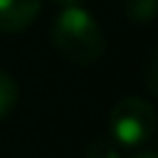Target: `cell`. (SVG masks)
<instances>
[{"mask_svg":"<svg viewBox=\"0 0 158 158\" xmlns=\"http://www.w3.org/2000/svg\"><path fill=\"white\" fill-rule=\"evenodd\" d=\"M118 144L114 139H105V137H98L89 144L86 149V158H123L121 151H118Z\"/></svg>","mask_w":158,"mask_h":158,"instance_id":"obj_6","label":"cell"},{"mask_svg":"<svg viewBox=\"0 0 158 158\" xmlns=\"http://www.w3.org/2000/svg\"><path fill=\"white\" fill-rule=\"evenodd\" d=\"M128 158H158L153 151H135V153H130Z\"/></svg>","mask_w":158,"mask_h":158,"instance_id":"obj_8","label":"cell"},{"mask_svg":"<svg viewBox=\"0 0 158 158\" xmlns=\"http://www.w3.org/2000/svg\"><path fill=\"white\" fill-rule=\"evenodd\" d=\"M51 42L63 58L77 65H93L105 54V35L98 21L79 5L63 7L54 19Z\"/></svg>","mask_w":158,"mask_h":158,"instance_id":"obj_1","label":"cell"},{"mask_svg":"<svg viewBox=\"0 0 158 158\" xmlns=\"http://www.w3.org/2000/svg\"><path fill=\"white\" fill-rule=\"evenodd\" d=\"M51 2H56V5H60V7H70V5H77L79 0H51Z\"/></svg>","mask_w":158,"mask_h":158,"instance_id":"obj_9","label":"cell"},{"mask_svg":"<svg viewBox=\"0 0 158 158\" xmlns=\"http://www.w3.org/2000/svg\"><path fill=\"white\" fill-rule=\"evenodd\" d=\"M16 100H19V86H16V81L7 72H0V118H5L14 109Z\"/></svg>","mask_w":158,"mask_h":158,"instance_id":"obj_5","label":"cell"},{"mask_svg":"<svg viewBox=\"0 0 158 158\" xmlns=\"http://www.w3.org/2000/svg\"><path fill=\"white\" fill-rule=\"evenodd\" d=\"M109 133L121 149H139L156 133V112L137 95L118 100L109 112Z\"/></svg>","mask_w":158,"mask_h":158,"instance_id":"obj_2","label":"cell"},{"mask_svg":"<svg viewBox=\"0 0 158 158\" xmlns=\"http://www.w3.org/2000/svg\"><path fill=\"white\" fill-rule=\"evenodd\" d=\"M156 74H158V65H156V51H153V54L149 56L147 77H144V81H147V89L151 91V93H156V89H158V84H156Z\"/></svg>","mask_w":158,"mask_h":158,"instance_id":"obj_7","label":"cell"},{"mask_svg":"<svg viewBox=\"0 0 158 158\" xmlns=\"http://www.w3.org/2000/svg\"><path fill=\"white\" fill-rule=\"evenodd\" d=\"M42 0H0V33H19L37 19Z\"/></svg>","mask_w":158,"mask_h":158,"instance_id":"obj_3","label":"cell"},{"mask_svg":"<svg viewBox=\"0 0 158 158\" xmlns=\"http://www.w3.org/2000/svg\"><path fill=\"white\" fill-rule=\"evenodd\" d=\"M123 12L130 23L135 26H149L156 19L158 0H123Z\"/></svg>","mask_w":158,"mask_h":158,"instance_id":"obj_4","label":"cell"}]
</instances>
